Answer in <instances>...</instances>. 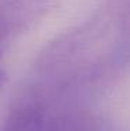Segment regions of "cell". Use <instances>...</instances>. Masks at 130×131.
Here are the masks:
<instances>
[{
	"mask_svg": "<svg viewBox=\"0 0 130 131\" xmlns=\"http://www.w3.org/2000/svg\"><path fill=\"white\" fill-rule=\"evenodd\" d=\"M43 131H109L104 120L89 113H69L45 121Z\"/></svg>",
	"mask_w": 130,
	"mask_h": 131,
	"instance_id": "2",
	"label": "cell"
},
{
	"mask_svg": "<svg viewBox=\"0 0 130 131\" xmlns=\"http://www.w3.org/2000/svg\"><path fill=\"white\" fill-rule=\"evenodd\" d=\"M108 13L122 32H130V0H109Z\"/></svg>",
	"mask_w": 130,
	"mask_h": 131,
	"instance_id": "3",
	"label": "cell"
},
{
	"mask_svg": "<svg viewBox=\"0 0 130 131\" xmlns=\"http://www.w3.org/2000/svg\"><path fill=\"white\" fill-rule=\"evenodd\" d=\"M45 110L42 105L35 101L18 103L4 118L0 131H43Z\"/></svg>",
	"mask_w": 130,
	"mask_h": 131,
	"instance_id": "1",
	"label": "cell"
},
{
	"mask_svg": "<svg viewBox=\"0 0 130 131\" xmlns=\"http://www.w3.org/2000/svg\"><path fill=\"white\" fill-rule=\"evenodd\" d=\"M18 23H20V20H17L15 17L4 13V11H0V56L6 50L11 36H13L14 28Z\"/></svg>",
	"mask_w": 130,
	"mask_h": 131,
	"instance_id": "4",
	"label": "cell"
},
{
	"mask_svg": "<svg viewBox=\"0 0 130 131\" xmlns=\"http://www.w3.org/2000/svg\"><path fill=\"white\" fill-rule=\"evenodd\" d=\"M24 10L23 0H0V11L11 14L21 21V11Z\"/></svg>",
	"mask_w": 130,
	"mask_h": 131,
	"instance_id": "5",
	"label": "cell"
},
{
	"mask_svg": "<svg viewBox=\"0 0 130 131\" xmlns=\"http://www.w3.org/2000/svg\"><path fill=\"white\" fill-rule=\"evenodd\" d=\"M7 80H8V75H7V73H6V70H3V68L0 67V91H2L3 86L6 85Z\"/></svg>",
	"mask_w": 130,
	"mask_h": 131,
	"instance_id": "6",
	"label": "cell"
}]
</instances>
